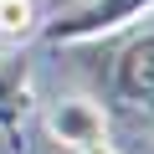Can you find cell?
Returning <instances> with one entry per match:
<instances>
[{"instance_id":"obj_1","label":"cell","mask_w":154,"mask_h":154,"mask_svg":"<svg viewBox=\"0 0 154 154\" xmlns=\"http://www.w3.org/2000/svg\"><path fill=\"white\" fill-rule=\"evenodd\" d=\"M154 16V0H82V5H72L51 21L36 26V36L46 46H77V41H98V36H113L134 21Z\"/></svg>"},{"instance_id":"obj_2","label":"cell","mask_w":154,"mask_h":154,"mask_svg":"<svg viewBox=\"0 0 154 154\" xmlns=\"http://www.w3.org/2000/svg\"><path fill=\"white\" fill-rule=\"evenodd\" d=\"M46 128H51V139H57L62 149L77 154V149L108 139V113H103L93 98H57V103L46 108Z\"/></svg>"},{"instance_id":"obj_3","label":"cell","mask_w":154,"mask_h":154,"mask_svg":"<svg viewBox=\"0 0 154 154\" xmlns=\"http://www.w3.org/2000/svg\"><path fill=\"white\" fill-rule=\"evenodd\" d=\"M118 98H128L134 108L154 113V31H144L139 41H128V51L118 57Z\"/></svg>"},{"instance_id":"obj_4","label":"cell","mask_w":154,"mask_h":154,"mask_svg":"<svg viewBox=\"0 0 154 154\" xmlns=\"http://www.w3.org/2000/svg\"><path fill=\"white\" fill-rule=\"evenodd\" d=\"M31 108V88H26V67L21 62H0V134L16 139L21 118Z\"/></svg>"},{"instance_id":"obj_5","label":"cell","mask_w":154,"mask_h":154,"mask_svg":"<svg viewBox=\"0 0 154 154\" xmlns=\"http://www.w3.org/2000/svg\"><path fill=\"white\" fill-rule=\"evenodd\" d=\"M36 0H0V36H11V41H21V36H36Z\"/></svg>"},{"instance_id":"obj_6","label":"cell","mask_w":154,"mask_h":154,"mask_svg":"<svg viewBox=\"0 0 154 154\" xmlns=\"http://www.w3.org/2000/svg\"><path fill=\"white\" fill-rule=\"evenodd\" d=\"M77 154H118V149H113L108 139H98V144H88V149H77Z\"/></svg>"}]
</instances>
